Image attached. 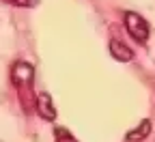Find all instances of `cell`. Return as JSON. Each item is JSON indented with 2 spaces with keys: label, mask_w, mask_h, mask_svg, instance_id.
Wrapping results in <instances>:
<instances>
[{
  "label": "cell",
  "mask_w": 155,
  "mask_h": 142,
  "mask_svg": "<svg viewBox=\"0 0 155 142\" xmlns=\"http://www.w3.org/2000/svg\"><path fill=\"white\" fill-rule=\"evenodd\" d=\"M11 82H13V88L17 93V99H19V106L26 114H32L35 110V101H37V95H35V67L30 63H24V60H17L11 67Z\"/></svg>",
  "instance_id": "cell-1"
},
{
  "label": "cell",
  "mask_w": 155,
  "mask_h": 142,
  "mask_svg": "<svg viewBox=\"0 0 155 142\" xmlns=\"http://www.w3.org/2000/svg\"><path fill=\"white\" fill-rule=\"evenodd\" d=\"M123 19H125V28H127L129 37L134 39L136 43L144 45V43L149 41V35H151L149 22H147V19H144L140 13H134V11H127Z\"/></svg>",
  "instance_id": "cell-2"
},
{
  "label": "cell",
  "mask_w": 155,
  "mask_h": 142,
  "mask_svg": "<svg viewBox=\"0 0 155 142\" xmlns=\"http://www.w3.org/2000/svg\"><path fill=\"white\" fill-rule=\"evenodd\" d=\"M35 112L41 116V118H45V121H54L56 118V110H54V104H52V97L48 93H39L37 95Z\"/></svg>",
  "instance_id": "cell-3"
},
{
  "label": "cell",
  "mask_w": 155,
  "mask_h": 142,
  "mask_svg": "<svg viewBox=\"0 0 155 142\" xmlns=\"http://www.w3.org/2000/svg\"><path fill=\"white\" fill-rule=\"evenodd\" d=\"M110 54H112L114 60H119V63H129V60H134V50H129L119 39H112L110 41Z\"/></svg>",
  "instance_id": "cell-4"
},
{
  "label": "cell",
  "mask_w": 155,
  "mask_h": 142,
  "mask_svg": "<svg viewBox=\"0 0 155 142\" xmlns=\"http://www.w3.org/2000/svg\"><path fill=\"white\" fill-rule=\"evenodd\" d=\"M151 134V121L149 118H144L142 123L136 127V129H131V131H127V142H140V140H144L147 136Z\"/></svg>",
  "instance_id": "cell-5"
},
{
  "label": "cell",
  "mask_w": 155,
  "mask_h": 142,
  "mask_svg": "<svg viewBox=\"0 0 155 142\" xmlns=\"http://www.w3.org/2000/svg\"><path fill=\"white\" fill-rule=\"evenodd\" d=\"M54 140H56V142H78V138H75L67 127H61V125L54 127Z\"/></svg>",
  "instance_id": "cell-6"
},
{
  "label": "cell",
  "mask_w": 155,
  "mask_h": 142,
  "mask_svg": "<svg viewBox=\"0 0 155 142\" xmlns=\"http://www.w3.org/2000/svg\"><path fill=\"white\" fill-rule=\"evenodd\" d=\"M5 2H9L13 7H22V9H32L39 5V0H5Z\"/></svg>",
  "instance_id": "cell-7"
}]
</instances>
